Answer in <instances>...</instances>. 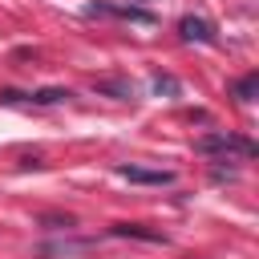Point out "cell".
Returning a JSON list of instances; mask_svg holds the SVG:
<instances>
[{
    "label": "cell",
    "mask_w": 259,
    "mask_h": 259,
    "mask_svg": "<svg viewBox=\"0 0 259 259\" xmlns=\"http://www.w3.org/2000/svg\"><path fill=\"white\" fill-rule=\"evenodd\" d=\"M117 174L125 182H138V186H170L174 182V170H154V166H134V162L117 166Z\"/></svg>",
    "instance_id": "cell-3"
},
{
    "label": "cell",
    "mask_w": 259,
    "mask_h": 259,
    "mask_svg": "<svg viewBox=\"0 0 259 259\" xmlns=\"http://www.w3.org/2000/svg\"><path fill=\"white\" fill-rule=\"evenodd\" d=\"M109 235H117V239H146V243H166V235H162V231H146V227H138V223H113V227H109Z\"/></svg>",
    "instance_id": "cell-7"
},
{
    "label": "cell",
    "mask_w": 259,
    "mask_h": 259,
    "mask_svg": "<svg viewBox=\"0 0 259 259\" xmlns=\"http://www.w3.org/2000/svg\"><path fill=\"white\" fill-rule=\"evenodd\" d=\"M85 16H117V20H138V24H154V12L138 8V4H85Z\"/></svg>",
    "instance_id": "cell-2"
},
{
    "label": "cell",
    "mask_w": 259,
    "mask_h": 259,
    "mask_svg": "<svg viewBox=\"0 0 259 259\" xmlns=\"http://www.w3.org/2000/svg\"><path fill=\"white\" fill-rule=\"evenodd\" d=\"M194 150H198V154H243V158H251V154H255V142H247V138H239V134L214 130V134H202V138L194 142Z\"/></svg>",
    "instance_id": "cell-1"
},
{
    "label": "cell",
    "mask_w": 259,
    "mask_h": 259,
    "mask_svg": "<svg viewBox=\"0 0 259 259\" xmlns=\"http://www.w3.org/2000/svg\"><path fill=\"white\" fill-rule=\"evenodd\" d=\"M178 36L190 40V45H214L219 40V32H214V24L206 16H182L178 20Z\"/></svg>",
    "instance_id": "cell-4"
},
{
    "label": "cell",
    "mask_w": 259,
    "mask_h": 259,
    "mask_svg": "<svg viewBox=\"0 0 259 259\" xmlns=\"http://www.w3.org/2000/svg\"><path fill=\"white\" fill-rule=\"evenodd\" d=\"M150 89H154L158 97H178V81H174L170 73H154V81H150Z\"/></svg>",
    "instance_id": "cell-9"
},
{
    "label": "cell",
    "mask_w": 259,
    "mask_h": 259,
    "mask_svg": "<svg viewBox=\"0 0 259 259\" xmlns=\"http://www.w3.org/2000/svg\"><path fill=\"white\" fill-rule=\"evenodd\" d=\"M255 89H259V73H247V77L235 85V97H239V101H255Z\"/></svg>",
    "instance_id": "cell-10"
},
{
    "label": "cell",
    "mask_w": 259,
    "mask_h": 259,
    "mask_svg": "<svg viewBox=\"0 0 259 259\" xmlns=\"http://www.w3.org/2000/svg\"><path fill=\"white\" fill-rule=\"evenodd\" d=\"M69 97H73L69 89H32V93H28L32 105H57V101H69Z\"/></svg>",
    "instance_id": "cell-8"
},
{
    "label": "cell",
    "mask_w": 259,
    "mask_h": 259,
    "mask_svg": "<svg viewBox=\"0 0 259 259\" xmlns=\"http://www.w3.org/2000/svg\"><path fill=\"white\" fill-rule=\"evenodd\" d=\"M93 89L105 93V97H117V101H134V97H138V89H134L130 77H105V81H97Z\"/></svg>",
    "instance_id": "cell-6"
},
{
    "label": "cell",
    "mask_w": 259,
    "mask_h": 259,
    "mask_svg": "<svg viewBox=\"0 0 259 259\" xmlns=\"http://www.w3.org/2000/svg\"><path fill=\"white\" fill-rule=\"evenodd\" d=\"M93 239H61V243H40V255L45 259H81L89 255Z\"/></svg>",
    "instance_id": "cell-5"
}]
</instances>
